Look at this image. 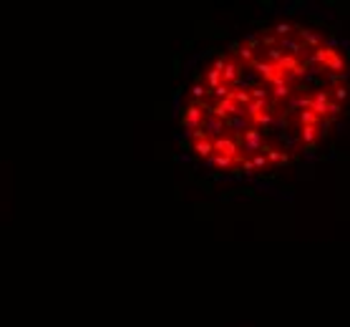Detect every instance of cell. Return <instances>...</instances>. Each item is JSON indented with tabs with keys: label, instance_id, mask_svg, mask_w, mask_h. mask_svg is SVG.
<instances>
[{
	"label": "cell",
	"instance_id": "cell-19",
	"mask_svg": "<svg viewBox=\"0 0 350 327\" xmlns=\"http://www.w3.org/2000/svg\"><path fill=\"white\" fill-rule=\"evenodd\" d=\"M340 103H335V101H330V109H328V116H340Z\"/></svg>",
	"mask_w": 350,
	"mask_h": 327
},
{
	"label": "cell",
	"instance_id": "cell-12",
	"mask_svg": "<svg viewBox=\"0 0 350 327\" xmlns=\"http://www.w3.org/2000/svg\"><path fill=\"white\" fill-rule=\"evenodd\" d=\"M302 141L308 144V146H315V141H317V126H305L302 128Z\"/></svg>",
	"mask_w": 350,
	"mask_h": 327
},
{
	"label": "cell",
	"instance_id": "cell-22",
	"mask_svg": "<svg viewBox=\"0 0 350 327\" xmlns=\"http://www.w3.org/2000/svg\"><path fill=\"white\" fill-rule=\"evenodd\" d=\"M267 58H272L275 63H280V58H282V53L280 51H267Z\"/></svg>",
	"mask_w": 350,
	"mask_h": 327
},
{
	"label": "cell",
	"instance_id": "cell-20",
	"mask_svg": "<svg viewBox=\"0 0 350 327\" xmlns=\"http://www.w3.org/2000/svg\"><path fill=\"white\" fill-rule=\"evenodd\" d=\"M259 43H262L259 38H247V40L242 43V46H247V48H250V51H252V48H257V46H259Z\"/></svg>",
	"mask_w": 350,
	"mask_h": 327
},
{
	"label": "cell",
	"instance_id": "cell-2",
	"mask_svg": "<svg viewBox=\"0 0 350 327\" xmlns=\"http://www.w3.org/2000/svg\"><path fill=\"white\" fill-rule=\"evenodd\" d=\"M330 91H317L315 96H313V106H310V111L313 113H317L320 118L323 116H328V109H330Z\"/></svg>",
	"mask_w": 350,
	"mask_h": 327
},
{
	"label": "cell",
	"instance_id": "cell-3",
	"mask_svg": "<svg viewBox=\"0 0 350 327\" xmlns=\"http://www.w3.org/2000/svg\"><path fill=\"white\" fill-rule=\"evenodd\" d=\"M242 146H247V151L257 154V148L262 146V136H259V131H257V128L244 131V133H242Z\"/></svg>",
	"mask_w": 350,
	"mask_h": 327
},
{
	"label": "cell",
	"instance_id": "cell-13",
	"mask_svg": "<svg viewBox=\"0 0 350 327\" xmlns=\"http://www.w3.org/2000/svg\"><path fill=\"white\" fill-rule=\"evenodd\" d=\"M330 96L335 98V103H338V101H348L350 91H348V88H345V86H340V88H332V91H330Z\"/></svg>",
	"mask_w": 350,
	"mask_h": 327
},
{
	"label": "cell",
	"instance_id": "cell-16",
	"mask_svg": "<svg viewBox=\"0 0 350 327\" xmlns=\"http://www.w3.org/2000/svg\"><path fill=\"white\" fill-rule=\"evenodd\" d=\"M252 164H255V169H257V166H259V169L267 166V156H265V154H255V156H252Z\"/></svg>",
	"mask_w": 350,
	"mask_h": 327
},
{
	"label": "cell",
	"instance_id": "cell-21",
	"mask_svg": "<svg viewBox=\"0 0 350 327\" xmlns=\"http://www.w3.org/2000/svg\"><path fill=\"white\" fill-rule=\"evenodd\" d=\"M242 171H247V174H252V171H255V164H252V159L242 161Z\"/></svg>",
	"mask_w": 350,
	"mask_h": 327
},
{
	"label": "cell",
	"instance_id": "cell-18",
	"mask_svg": "<svg viewBox=\"0 0 350 327\" xmlns=\"http://www.w3.org/2000/svg\"><path fill=\"white\" fill-rule=\"evenodd\" d=\"M290 31H293V28H290L287 23H280V25H277V28H275V36H287Z\"/></svg>",
	"mask_w": 350,
	"mask_h": 327
},
{
	"label": "cell",
	"instance_id": "cell-14",
	"mask_svg": "<svg viewBox=\"0 0 350 327\" xmlns=\"http://www.w3.org/2000/svg\"><path fill=\"white\" fill-rule=\"evenodd\" d=\"M290 91H293V88H290L287 83H277V86H275V98H287Z\"/></svg>",
	"mask_w": 350,
	"mask_h": 327
},
{
	"label": "cell",
	"instance_id": "cell-17",
	"mask_svg": "<svg viewBox=\"0 0 350 327\" xmlns=\"http://www.w3.org/2000/svg\"><path fill=\"white\" fill-rule=\"evenodd\" d=\"M207 93H209L207 86H194V88H192V96H194V98H202V96H207Z\"/></svg>",
	"mask_w": 350,
	"mask_h": 327
},
{
	"label": "cell",
	"instance_id": "cell-5",
	"mask_svg": "<svg viewBox=\"0 0 350 327\" xmlns=\"http://www.w3.org/2000/svg\"><path fill=\"white\" fill-rule=\"evenodd\" d=\"M295 31H297L300 38H302V46H313L315 51L320 48V43H323V38H320V36H315V33H310V31H305V28H295Z\"/></svg>",
	"mask_w": 350,
	"mask_h": 327
},
{
	"label": "cell",
	"instance_id": "cell-1",
	"mask_svg": "<svg viewBox=\"0 0 350 327\" xmlns=\"http://www.w3.org/2000/svg\"><path fill=\"white\" fill-rule=\"evenodd\" d=\"M204 121H207V111L202 109V103L199 101H194V103H189V106L184 109V113H182V126L184 128H189V131H199L202 126H204Z\"/></svg>",
	"mask_w": 350,
	"mask_h": 327
},
{
	"label": "cell",
	"instance_id": "cell-4",
	"mask_svg": "<svg viewBox=\"0 0 350 327\" xmlns=\"http://www.w3.org/2000/svg\"><path fill=\"white\" fill-rule=\"evenodd\" d=\"M323 68H325V71H343V68H345V58H343L338 51H332L330 58L323 63Z\"/></svg>",
	"mask_w": 350,
	"mask_h": 327
},
{
	"label": "cell",
	"instance_id": "cell-8",
	"mask_svg": "<svg viewBox=\"0 0 350 327\" xmlns=\"http://www.w3.org/2000/svg\"><path fill=\"white\" fill-rule=\"evenodd\" d=\"M280 46H282V51H287V55H295V58L305 53V46L302 43H295V40H282Z\"/></svg>",
	"mask_w": 350,
	"mask_h": 327
},
{
	"label": "cell",
	"instance_id": "cell-15",
	"mask_svg": "<svg viewBox=\"0 0 350 327\" xmlns=\"http://www.w3.org/2000/svg\"><path fill=\"white\" fill-rule=\"evenodd\" d=\"M345 78H348L345 73H328V83L335 86V88H340V83H343Z\"/></svg>",
	"mask_w": 350,
	"mask_h": 327
},
{
	"label": "cell",
	"instance_id": "cell-9",
	"mask_svg": "<svg viewBox=\"0 0 350 327\" xmlns=\"http://www.w3.org/2000/svg\"><path fill=\"white\" fill-rule=\"evenodd\" d=\"M332 51H335V48H330V46H328V48H325V46H320V48L310 55V61H308V63H325L328 58H330V53H332Z\"/></svg>",
	"mask_w": 350,
	"mask_h": 327
},
{
	"label": "cell",
	"instance_id": "cell-6",
	"mask_svg": "<svg viewBox=\"0 0 350 327\" xmlns=\"http://www.w3.org/2000/svg\"><path fill=\"white\" fill-rule=\"evenodd\" d=\"M192 148H194V151H197L199 156L212 159V156H214V139H209V141H197Z\"/></svg>",
	"mask_w": 350,
	"mask_h": 327
},
{
	"label": "cell",
	"instance_id": "cell-10",
	"mask_svg": "<svg viewBox=\"0 0 350 327\" xmlns=\"http://www.w3.org/2000/svg\"><path fill=\"white\" fill-rule=\"evenodd\" d=\"M209 164H217L220 169H232L235 164H239L237 159H229V156H220V154H214L212 159H209Z\"/></svg>",
	"mask_w": 350,
	"mask_h": 327
},
{
	"label": "cell",
	"instance_id": "cell-11",
	"mask_svg": "<svg viewBox=\"0 0 350 327\" xmlns=\"http://www.w3.org/2000/svg\"><path fill=\"white\" fill-rule=\"evenodd\" d=\"M300 124H302V128L305 126H317L320 124V116L313 113V111H300Z\"/></svg>",
	"mask_w": 350,
	"mask_h": 327
},
{
	"label": "cell",
	"instance_id": "cell-7",
	"mask_svg": "<svg viewBox=\"0 0 350 327\" xmlns=\"http://www.w3.org/2000/svg\"><path fill=\"white\" fill-rule=\"evenodd\" d=\"M267 109H270V101H265V98H262V101H252L250 106L244 109V113L250 116V118H255V116H259V113H265Z\"/></svg>",
	"mask_w": 350,
	"mask_h": 327
},
{
	"label": "cell",
	"instance_id": "cell-23",
	"mask_svg": "<svg viewBox=\"0 0 350 327\" xmlns=\"http://www.w3.org/2000/svg\"><path fill=\"white\" fill-rule=\"evenodd\" d=\"M259 40L265 43V46H270V48H272L275 43H277V38H275V36H265V38H259Z\"/></svg>",
	"mask_w": 350,
	"mask_h": 327
}]
</instances>
